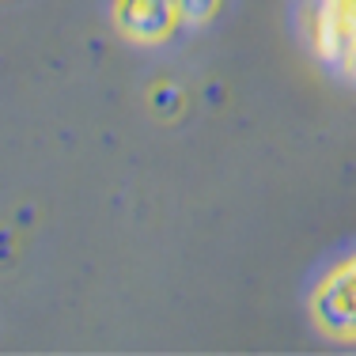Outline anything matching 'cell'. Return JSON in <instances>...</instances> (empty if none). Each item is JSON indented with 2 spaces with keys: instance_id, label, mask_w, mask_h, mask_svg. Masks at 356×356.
Wrapping results in <instances>:
<instances>
[{
  "instance_id": "5b68a950",
  "label": "cell",
  "mask_w": 356,
  "mask_h": 356,
  "mask_svg": "<svg viewBox=\"0 0 356 356\" xmlns=\"http://www.w3.org/2000/svg\"><path fill=\"white\" fill-rule=\"evenodd\" d=\"M345 8H349V15H353V27H356V0H345Z\"/></svg>"
},
{
  "instance_id": "3957f363",
  "label": "cell",
  "mask_w": 356,
  "mask_h": 356,
  "mask_svg": "<svg viewBox=\"0 0 356 356\" xmlns=\"http://www.w3.org/2000/svg\"><path fill=\"white\" fill-rule=\"evenodd\" d=\"M175 12L182 19V27H201L220 12V0H175Z\"/></svg>"
},
{
  "instance_id": "277c9868",
  "label": "cell",
  "mask_w": 356,
  "mask_h": 356,
  "mask_svg": "<svg viewBox=\"0 0 356 356\" xmlns=\"http://www.w3.org/2000/svg\"><path fill=\"white\" fill-rule=\"evenodd\" d=\"M337 69L349 76V80H356V35L349 38V46L341 49V57H337Z\"/></svg>"
},
{
  "instance_id": "7a4b0ae2",
  "label": "cell",
  "mask_w": 356,
  "mask_h": 356,
  "mask_svg": "<svg viewBox=\"0 0 356 356\" xmlns=\"http://www.w3.org/2000/svg\"><path fill=\"white\" fill-rule=\"evenodd\" d=\"M114 23L129 42L159 46L182 27L175 0H114Z\"/></svg>"
},
{
  "instance_id": "6da1fadb",
  "label": "cell",
  "mask_w": 356,
  "mask_h": 356,
  "mask_svg": "<svg viewBox=\"0 0 356 356\" xmlns=\"http://www.w3.org/2000/svg\"><path fill=\"white\" fill-rule=\"evenodd\" d=\"M311 322L330 341L356 345V254L322 273L311 292Z\"/></svg>"
}]
</instances>
